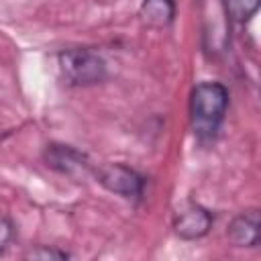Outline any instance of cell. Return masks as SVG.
Masks as SVG:
<instances>
[{"mask_svg": "<svg viewBox=\"0 0 261 261\" xmlns=\"http://www.w3.org/2000/svg\"><path fill=\"white\" fill-rule=\"evenodd\" d=\"M228 106V92L218 82H202L192 90L190 96V116L192 128L198 137L208 139L212 137L226 112Z\"/></svg>", "mask_w": 261, "mask_h": 261, "instance_id": "obj_1", "label": "cell"}, {"mask_svg": "<svg viewBox=\"0 0 261 261\" xmlns=\"http://www.w3.org/2000/svg\"><path fill=\"white\" fill-rule=\"evenodd\" d=\"M98 181L112 194H118L128 200H139L145 188V179L130 167L122 163H108L96 171Z\"/></svg>", "mask_w": 261, "mask_h": 261, "instance_id": "obj_3", "label": "cell"}, {"mask_svg": "<svg viewBox=\"0 0 261 261\" xmlns=\"http://www.w3.org/2000/svg\"><path fill=\"white\" fill-rule=\"evenodd\" d=\"M226 10L234 20H247L259 8V0H224Z\"/></svg>", "mask_w": 261, "mask_h": 261, "instance_id": "obj_8", "label": "cell"}, {"mask_svg": "<svg viewBox=\"0 0 261 261\" xmlns=\"http://www.w3.org/2000/svg\"><path fill=\"white\" fill-rule=\"evenodd\" d=\"M45 161L49 167H53L55 171L65 173V175H77V173H86L90 169L88 159L80 151H75L67 145H49L45 151Z\"/></svg>", "mask_w": 261, "mask_h": 261, "instance_id": "obj_5", "label": "cell"}, {"mask_svg": "<svg viewBox=\"0 0 261 261\" xmlns=\"http://www.w3.org/2000/svg\"><path fill=\"white\" fill-rule=\"evenodd\" d=\"M226 237L237 247H257L259 241V212L255 208L241 212L228 224Z\"/></svg>", "mask_w": 261, "mask_h": 261, "instance_id": "obj_6", "label": "cell"}, {"mask_svg": "<svg viewBox=\"0 0 261 261\" xmlns=\"http://www.w3.org/2000/svg\"><path fill=\"white\" fill-rule=\"evenodd\" d=\"M210 226H212L210 212L206 208L198 206V204H188L186 208H181L175 214V220H173L175 234L186 239V241L202 239L204 234H208Z\"/></svg>", "mask_w": 261, "mask_h": 261, "instance_id": "obj_4", "label": "cell"}, {"mask_svg": "<svg viewBox=\"0 0 261 261\" xmlns=\"http://www.w3.org/2000/svg\"><path fill=\"white\" fill-rule=\"evenodd\" d=\"M12 224H10V220H6V218H0V253L8 247V243L12 241Z\"/></svg>", "mask_w": 261, "mask_h": 261, "instance_id": "obj_10", "label": "cell"}, {"mask_svg": "<svg viewBox=\"0 0 261 261\" xmlns=\"http://www.w3.org/2000/svg\"><path fill=\"white\" fill-rule=\"evenodd\" d=\"M27 259H67L69 255L65 251H59V249H53V247H37V249H31L27 255Z\"/></svg>", "mask_w": 261, "mask_h": 261, "instance_id": "obj_9", "label": "cell"}, {"mask_svg": "<svg viewBox=\"0 0 261 261\" xmlns=\"http://www.w3.org/2000/svg\"><path fill=\"white\" fill-rule=\"evenodd\" d=\"M139 16L147 27L161 29L173 20L175 4H173V0H143Z\"/></svg>", "mask_w": 261, "mask_h": 261, "instance_id": "obj_7", "label": "cell"}, {"mask_svg": "<svg viewBox=\"0 0 261 261\" xmlns=\"http://www.w3.org/2000/svg\"><path fill=\"white\" fill-rule=\"evenodd\" d=\"M57 59L61 77L69 86H94L106 77V63L92 49H67Z\"/></svg>", "mask_w": 261, "mask_h": 261, "instance_id": "obj_2", "label": "cell"}]
</instances>
